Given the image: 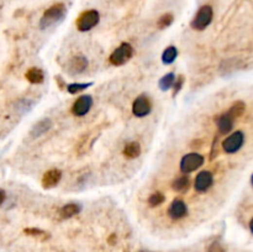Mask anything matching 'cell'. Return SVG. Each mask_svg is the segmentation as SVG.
I'll use <instances>...</instances> for the list:
<instances>
[{"label":"cell","instance_id":"18","mask_svg":"<svg viewBox=\"0 0 253 252\" xmlns=\"http://www.w3.org/2000/svg\"><path fill=\"white\" fill-rule=\"evenodd\" d=\"M190 187V180L188 176H181V177L177 178L172 184L173 191L178 192V193H185Z\"/></svg>","mask_w":253,"mask_h":252},{"label":"cell","instance_id":"23","mask_svg":"<svg viewBox=\"0 0 253 252\" xmlns=\"http://www.w3.org/2000/svg\"><path fill=\"white\" fill-rule=\"evenodd\" d=\"M91 84H93L91 82H89V83H72L70 86H67V90L70 94H77L82 90H86Z\"/></svg>","mask_w":253,"mask_h":252},{"label":"cell","instance_id":"27","mask_svg":"<svg viewBox=\"0 0 253 252\" xmlns=\"http://www.w3.org/2000/svg\"><path fill=\"white\" fill-rule=\"evenodd\" d=\"M208 252H225V250L218 242H214V244H211V246L209 247Z\"/></svg>","mask_w":253,"mask_h":252},{"label":"cell","instance_id":"7","mask_svg":"<svg viewBox=\"0 0 253 252\" xmlns=\"http://www.w3.org/2000/svg\"><path fill=\"white\" fill-rule=\"evenodd\" d=\"M91 107H93V98L91 95H80L74 102L72 107V114L73 115L82 118V116L87 115L90 111Z\"/></svg>","mask_w":253,"mask_h":252},{"label":"cell","instance_id":"15","mask_svg":"<svg viewBox=\"0 0 253 252\" xmlns=\"http://www.w3.org/2000/svg\"><path fill=\"white\" fill-rule=\"evenodd\" d=\"M80 210H82V208H80L79 204L70 203V204H66V205H63V207L61 208V210H59V215H61L62 219H70V217L79 214Z\"/></svg>","mask_w":253,"mask_h":252},{"label":"cell","instance_id":"24","mask_svg":"<svg viewBox=\"0 0 253 252\" xmlns=\"http://www.w3.org/2000/svg\"><path fill=\"white\" fill-rule=\"evenodd\" d=\"M164 196L162 193H160V192H157V193H153L149 197L148 204L151 207H158V205H161L164 201Z\"/></svg>","mask_w":253,"mask_h":252},{"label":"cell","instance_id":"20","mask_svg":"<svg viewBox=\"0 0 253 252\" xmlns=\"http://www.w3.org/2000/svg\"><path fill=\"white\" fill-rule=\"evenodd\" d=\"M174 81H176V74L174 73H167V74L163 75L162 78L158 82V87L162 91H167L173 87Z\"/></svg>","mask_w":253,"mask_h":252},{"label":"cell","instance_id":"2","mask_svg":"<svg viewBox=\"0 0 253 252\" xmlns=\"http://www.w3.org/2000/svg\"><path fill=\"white\" fill-rule=\"evenodd\" d=\"M214 18V11L213 8L210 5H202L201 8L198 10L197 15L194 17V19L190 22V26L193 27L197 31H202L205 30L209 25L211 24Z\"/></svg>","mask_w":253,"mask_h":252},{"label":"cell","instance_id":"14","mask_svg":"<svg viewBox=\"0 0 253 252\" xmlns=\"http://www.w3.org/2000/svg\"><path fill=\"white\" fill-rule=\"evenodd\" d=\"M216 124H217L218 134L226 135L229 134V132L232 130V127H234V119L226 113L217 119V123Z\"/></svg>","mask_w":253,"mask_h":252},{"label":"cell","instance_id":"8","mask_svg":"<svg viewBox=\"0 0 253 252\" xmlns=\"http://www.w3.org/2000/svg\"><path fill=\"white\" fill-rule=\"evenodd\" d=\"M152 105L146 95H140L132 104V114L136 118H145L151 113Z\"/></svg>","mask_w":253,"mask_h":252},{"label":"cell","instance_id":"17","mask_svg":"<svg viewBox=\"0 0 253 252\" xmlns=\"http://www.w3.org/2000/svg\"><path fill=\"white\" fill-rule=\"evenodd\" d=\"M25 77H26V79L31 84H40L42 83L43 79H45V74H43L42 71H41L40 68L36 67L30 68L26 72V74H25Z\"/></svg>","mask_w":253,"mask_h":252},{"label":"cell","instance_id":"1","mask_svg":"<svg viewBox=\"0 0 253 252\" xmlns=\"http://www.w3.org/2000/svg\"><path fill=\"white\" fill-rule=\"evenodd\" d=\"M66 15H67V9L66 6H64V4L62 3L54 4V5L48 8L47 10L43 13L42 18H41L40 20V27L42 30H46L48 29V27L54 26V25L63 21Z\"/></svg>","mask_w":253,"mask_h":252},{"label":"cell","instance_id":"10","mask_svg":"<svg viewBox=\"0 0 253 252\" xmlns=\"http://www.w3.org/2000/svg\"><path fill=\"white\" fill-rule=\"evenodd\" d=\"M88 67V59L84 56H74L70 62H68V66H67V72L70 73L71 75L79 74V73L84 72Z\"/></svg>","mask_w":253,"mask_h":252},{"label":"cell","instance_id":"29","mask_svg":"<svg viewBox=\"0 0 253 252\" xmlns=\"http://www.w3.org/2000/svg\"><path fill=\"white\" fill-rule=\"evenodd\" d=\"M139 252H151V251H147V250H141V251H139Z\"/></svg>","mask_w":253,"mask_h":252},{"label":"cell","instance_id":"25","mask_svg":"<svg viewBox=\"0 0 253 252\" xmlns=\"http://www.w3.org/2000/svg\"><path fill=\"white\" fill-rule=\"evenodd\" d=\"M25 234H27V235L30 236H35V237H40V236H42V237H47L48 234H46L45 231L40 230V229H25Z\"/></svg>","mask_w":253,"mask_h":252},{"label":"cell","instance_id":"5","mask_svg":"<svg viewBox=\"0 0 253 252\" xmlns=\"http://www.w3.org/2000/svg\"><path fill=\"white\" fill-rule=\"evenodd\" d=\"M204 161H205L204 156L200 155V153H188L181 160V171L183 172L184 175L192 173V172L200 168L204 164Z\"/></svg>","mask_w":253,"mask_h":252},{"label":"cell","instance_id":"6","mask_svg":"<svg viewBox=\"0 0 253 252\" xmlns=\"http://www.w3.org/2000/svg\"><path fill=\"white\" fill-rule=\"evenodd\" d=\"M245 143V134L242 131H236L227 136L222 143V150L226 153L237 152Z\"/></svg>","mask_w":253,"mask_h":252},{"label":"cell","instance_id":"16","mask_svg":"<svg viewBox=\"0 0 253 252\" xmlns=\"http://www.w3.org/2000/svg\"><path fill=\"white\" fill-rule=\"evenodd\" d=\"M140 155H141V146L139 143H135V141L128 143L124 148V156L128 160L137 159Z\"/></svg>","mask_w":253,"mask_h":252},{"label":"cell","instance_id":"22","mask_svg":"<svg viewBox=\"0 0 253 252\" xmlns=\"http://www.w3.org/2000/svg\"><path fill=\"white\" fill-rule=\"evenodd\" d=\"M174 21V17L172 15V14H164V15H162V17L158 19L157 21V27L160 30H163V29H167V27L171 26L172 24H173Z\"/></svg>","mask_w":253,"mask_h":252},{"label":"cell","instance_id":"26","mask_svg":"<svg viewBox=\"0 0 253 252\" xmlns=\"http://www.w3.org/2000/svg\"><path fill=\"white\" fill-rule=\"evenodd\" d=\"M183 83H184V77H183V75H179L178 78H176V81H174V84H173V87H174L173 97L179 93V90H181V87H183Z\"/></svg>","mask_w":253,"mask_h":252},{"label":"cell","instance_id":"19","mask_svg":"<svg viewBox=\"0 0 253 252\" xmlns=\"http://www.w3.org/2000/svg\"><path fill=\"white\" fill-rule=\"evenodd\" d=\"M245 111H246V103L238 100V102H236L232 104V107L230 108V110L227 111V114H229V115L235 120V119H237V118H240V116H242L243 114H245Z\"/></svg>","mask_w":253,"mask_h":252},{"label":"cell","instance_id":"9","mask_svg":"<svg viewBox=\"0 0 253 252\" xmlns=\"http://www.w3.org/2000/svg\"><path fill=\"white\" fill-rule=\"evenodd\" d=\"M214 183V176L211 172L209 171H202L200 172L199 175L197 176L194 182V188L195 191L199 192V193H204L209 189V188L213 185Z\"/></svg>","mask_w":253,"mask_h":252},{"label":"cell","instance_id":"12","mask_svg":"<svg viewBox=\"0 0 253 252\" xmlns=\"http://www.w3.org/2000/svg\"><path fill=\"white\" fill-rule=\"evenodd\" d=\"M62 178V172L59 169L54 168V169H50L47 171L43 175L42 177V187L45 189H51V188L56 187L57 184L59 183Z\"/></svg>","mask_w":253,"mask_h":252},{"label":"cell","instance_id":"21","mask_svg":"<svg viewBox=\"0 0 253 252\" xmlns=\"http://www.w3.org/2000/svg\"><path fill=\"white\" fill-rule=\"evenodd\" d=\"M178 56V50L174 46H168L162 54V62L164 65H172Z\"/></svg>","mask_w":253,"mask_h":252},{"label":"cell","instance_id":"3","mask_svg":"<svg viewBox=\"0 0 253 252\" xmlns=\"http://www.w3.org/2000/svg\"><path fill=\"white\" fill-rule=\"evenodd\" d=\"M133 56V47L128 42L121 43L109 57V62L112 66H123L127 63Z\"/></svg>","mask_w":253,"mask_h":252},{"label":"cell","instance_id":"4","mask_svg":"<svg viewBox=\"0 0 253 252\" xmlns=\"http://www.w3.org/2000/svg\"><path fill=\"white\" fill-rule=\"evenodd\" d=\"M100 21V14L96 10H87L83 11L79 15V18L77 19V29L82 33H86L89 31L93 27H95L96 25Z\"/></svg>","mask_w":253,"mask_h":252},{"label":"cell","instance_id":"11","mask_svg":"<svg viewBox=\"0 0 253 252\" xmlns=\"http://www.w3.org/2000/svg\"><path fill=\"white\" fill-rule=\"evenodd\" d=\"M188 214V207L187 204L184 203L181 199H176L171 203L169 208H168V215L173 220H179L184 217Z\"/></svg>","mask_w":253,"mask_h":252},{"label":"cell","instance_id":"28","mask_svg":"<svg viewBox=\"0 0 253 252\" xmlns=\"http://www.w3.org/2000/svg\"><path fill=\"white\" fill-rule=\"evenodd\" d=\"M5 198H6L5 192H4L3 189H0V205H1V204L4 203V200H5Z\"/></svg>","mask_w":253,"mask_h":252},{"label":"cell","instance_id":"13","mask_svg":"<svg viewBox=\"0 0 253 252\" xmlns=\"http://www.w3.org/2000/svg\"><path fill=\"white\" fill-rule=\"evenodd\" d=\"M51 127H52V121H51V119H42V120H40L37 124L34 125V127H32L31 131H30V135H31L32 137H40L42 136L43 134H46Z\"/></svg>","mask_w":253,"mask_h":252}]
</instances>
